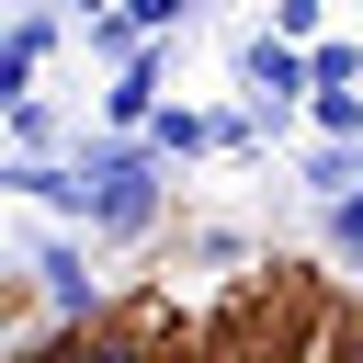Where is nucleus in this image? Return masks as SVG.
Wrapping results in <instances>:
<instances>
[{"label":"nucleus","instance_id":"1","mask_svg":"<svg viewBox=\"0 0 363 363\" xmlns=\"http://www.w3.org/2000/svg\"><path fill=\"white\" fill-rule=\"evenodd\" d=\"M250 91H261V102L306 91V57H295V45H250Z\"/></svg>","mask_w":363,"mask_h":363},{"label":"nucleus","instance_id":"2","mask_svg":"<svg viewBox=\"0 0 363 363\" xmlns=\"http://www.w3.org/2000/svg\"><path fill=\"white\" fill-rule=\"evenodd\" d=\"M23 68H34V34H11V45H0V102L23 91Z\"/></svg>","mask_w":363,"mask_h":363},{"label":"nucleus","instance_id":"3","mask_svg":"<svg viewBox=\"0 0 363 363\" xmlns=\"http://www.w3.org/2000/svg\"><path fill=\"white\" fill-rule=\"evenodd\" d=\"M170 11H182V0H125V23H136V34H147V23H170Z\"/></svg>","mask_w":363,"mask_h":363},{"label":"nucleus","instance_id":"4","mask_svg":"<svg viewBox=\"0 0 363 363\" xmlns=\"http://www.w3.org/2000/svg\"><path fill=\"white\" fill-rule=\"evenodd\" d=\"M340 238H363V204H340Z\"/></svg>","mask_w":363,"mask_h":363}]
</instances>
